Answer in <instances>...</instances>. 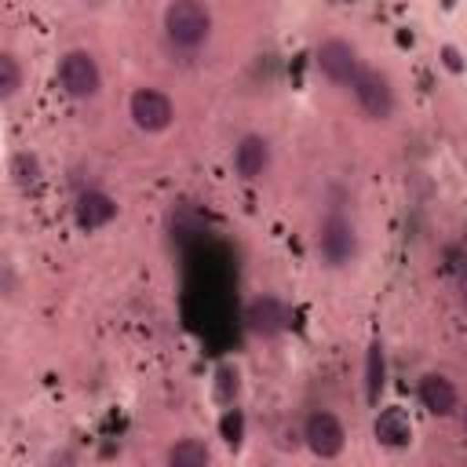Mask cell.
<instances>
[{
	"instance_id": "17",
	"label": "cell",
	"mask_w": 467,
	"mask_h": 467,
	"mask_svg": "<svg viewBox=\"0 0 467 467\" xmlns=\"http://www.w3.org/2000/svg\"><path fill=\"white\" fill-rule=\"evenodd\" d=\"M456 303H460V310L467 314V259L456 266Z\"/></svg>"
},
{
	"instance_id": "4",
	"label": "cell",
	"mask_w": 467,
	"mask_h": 467,
	"mask_svg": "<svg viewBox=\"0 0 467 467\" xmlns=\"http://www.w3.org/2000/svg\"><path fill=\"white\" fill-rule=\"evenodd\" d=\"M314 66L317 73L332 84V88H354V80L361 77L365 62L358 55V47L347 40V36H321L317 47H314Z\"/></svg>"
},
{
	"instance_id": "5",
	"label": "cell",
	"mask_w": 467,
	"mask_h": 467,
	"mask_svg": "<svg viewBox=\"0 0 467 467\" xmlns=\"http://www.w3.org/2000/svg\"><path fill=\"white\" fill-rule=\"evenodd\" d=\"M128 117L142 135H161L175 124V102L157 84H139L128 95Z\"/></svg>"
},
{
	"instance_id": "1",
	"label": "cell",
	"mask_w": 467,
	"mask_h": 467,
	"mask_svg": "<svg viewBox=\"0 0 467 467\" xmlns=\"http://www.w3.org/2000/svg\"><path fill=\"white\" fill-rule=\"evenodd\" d=\"M161 33H164V44L171 51L197 55L208 47V40L215 33V15L201 0H171L161 11Z\"/></svg>"
},
{
	"instance_id": "10",
	"label": "cell",
	"mask_w": 467,
	"mask_h": 467,
	"mask_svg": "<svg viewBox=\"0 0 467 467\" xmlns=\"http://www.w3.org/2000/svg\"><path fill=\"white\" fill-rule=\"evenodd\" d=\"M288 306H285V299L281 296H274V292H263V296H255L248 306H244V325H248V332L255 336V339H277V336H285V328H288Z\"/></svg>"
},
{
	"instance_id": "3",
	"label": "cell",
	"mask_w": 467,
	"mask_h": 467,
	"mask_svg": "<svg viewBox=\"0 0 467 467\" xmlns=\"http://www.w3.org/2000/svg\"><path fill=\"white\" fill-rule=\"evenodd\" d=\"M55 77H58L62 95L73 102H91L102 95V66L95 58V51H88V47H66L58 55Z\"/></svg>"
},
{
	"instance_id": "7",
	"label": "cell",
	"mask_w": 467,
	"mask_h": 467,
	"mask_svg": "<svg viewBox=\"0 0 467 467\" xmlns=\"http://www.w3.org/2000/svg\"><path fill=\"white\" fill-rule=\"evenodd\" d=\"M299 438L317 460H336L347 449V427L332 409H310Z\"/></svg>"
},
{
	"instance_id": "8",
	"label": "cell",
	"mask_w": 467,
	"mask_h": 467,
	"mask_svg": "<svg viewBox=\"0 0 467 467\" xmlns=\"http://www.w3.org/2000/svg\"><path fill=\"white\" fill-rule=\"evenodd\" d=\"M120 215V201L102 190V186H88L73 197V226L80 234H95V230H106L113 219Z\"/></svg>"
},
{
	"instance_id": "2",
	"label": "cell",
	"mask_w": 467,
	"mask_h": 467,
	"mask_svg": "<svg viewBox=\"0 0 467 467\" xmlns=\"http://www.w3.org/2000/svg\"><path fill=\"white\" fill-rule=\"evenodd\" d=\"M314 252L325 270H347L361 252L358 223L343 208H328L314 226Z\"/></svg>"
},
{
	"instance_id": "14",
	"label": "cell",
	"mask_w": 467,
	"mask_h": 467,
	"mask_svg": "<svg viewBox=\"0 0 467 467\" xmlns=\"http://www.w3.org/2000/svg\"><path fill=\"white\" fill-rule=\"evenodd\" d=\"M387 383V350H383V339L372 336L368 350H365V398L376 405L379 401V390Z\"/></svg>"
},
{
	"instance_id": "16",
	"label": "cell",
	"mask_w": 467,
	"mask_h": 467,
	"mask_svg": "<svg viewBox=\"0 0 467 467\" xmlns=\"http://www.w3.org/2000/svg\"><path fill=\"white\" fill-rule=\"evenodd\" d=\"M40 175H44V168H40V157H36V153L22 150V153L11 157V179H15V186L29 190V186L40 182Z\"/></svg>"
},
{
	"instance_id": "9",
	"label": "cell",
	"mask_w": 467,
	"mask_h": 467,
	"mask_svg": "<svg viewBox=\"0 0 467 467\" xmlns=\"http://www.w3.org/2000/svg\"><path fill=\"white\" fill-rule=\"evenodd\" d=\"M270 161H274V150H270V139L259 135V131H244L237 142H234V153H230V168L241 182H259L266 171H270Z\"/></svg>"
},
{
	"instance_id": "18",
	"label": "cell",
	"mask_w": 467,
	"mask_h": 467,
	"mask_svg": "<svg viewBox=\"0 0 467 467\" xmlns=\"http://www.w3.org/2000/svg\"><path fill=\"white\" fill-rule=\"evenodd\" d=\"M456 416H460V431H463V438H467V401L460 405V412H456Z\"/></svg>"
},
{
	"instance_id": "12",
	"label": "cell",
	"mask_w": 467,
	"mask_h": 467,
	"mask_svg": "<svg viewBox=\"0 0 467 467\" xmlns=\"http://www.w3.org/2000/svg\"><path fill=\"white\" fill-rule=\"evenodd\" d=\"M372 434H376L379 445H387V449H401V445H409V438H412V420H409L405 409L387 405V409L376 412V420H372Z\"/></svg>"
},
{
	"instance_id": "13",
	"label": "cell",
	"mask_w": 467,
	"mask_h": 467,
	"mask_svg": "<svg viewBox=\"0 0 467 467\" xmlns=\"http://www.w3.org/2000/svg\"><path fill=\"white\" fill-rule=\"evenodd\" d=\"M212 449L204 438H193V434H182L168 445L164 452V467H212Z\"/></svg>"
},
{
	"instance_id": "11",
	"label": "cell",
	"mask_w": 467,
	"mask_h": 467,
	"mask_svg": "<svg viewBox=\"0 0 467 467\" xmlns=\"http://www.w3.org/2000/svg\"><path fill=\"white\" fill-rule=\"evenodd\" d=\"M416 394H420V405L431 412V416H456L460 412V387L445 376V372H423L420 383H416Z\"/></svg>"
},
{
	"instance_id": "15",
	"label": "cell",
	"mask_w": 467,
	"mask_h": 467,
	"mask_svg": "<svg viewBox=\"0 0 467 467\" xmlns=\"http://www.w3.org/2000/svg\"><path fill=\"white\" fill-rule=\"evenodd\" d=\"M22 88H26L22 58H18L11 47H4V51H0V99H4V102H15Z\"/></svg>"
},
{
	"instance_id": "6",
	"label": "cell",
	"mask_w": 467,
	"mask_h": 467,
	"mask_svg": "<svg viewBox=\"0 0 467 467\" xmlns=\"http://www.w3.org/2000/svg\"><path fill=\"white\" fill-rule=\"evenodd\" d=\"M350 95H354V102H358V109H361L365 120L387 124V120L398 113V91H394V84H390V77H387L383 69L365 66L361 77L354 80Z\"/></svg>"
}]
</instances>
